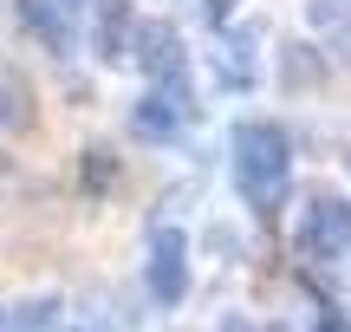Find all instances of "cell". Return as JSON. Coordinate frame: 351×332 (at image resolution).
<instances>
[{"instance_id": "obj_9", "label": "cell", "mask_w": 351, "mask_h": 332, "mask_svg": "<svg viewBox=\"0 0 351 332\" xmlns=\"http://www.w3.org/2000/svg\"><path fill=\"white\" fill-rule=\"evenodd\" d=\"M221 332H267V326H254V320H221Z\"/></svg>"}, {"instance_id": "obj_4", "label": "cell", "mask_w": 351, "mask_h": 332, "mask_svg": "<svg viewBox=\"0 0 351 332\" xmlns=\"http://www.w3.org/2000/svg\"><path fill=\"white\" fill-rule=\"evenodd\" d=\"M143 281H150V294L176 307V300L189 294V241L176 228H156L150 235V261H143Z\"/></svg>"}, {"instance_id": "obj_7", "label": "cell", "mask_w": 351, "mask_h": 332, "mask_svg": "<svg viewBox=\"0 0 351 332\" xmlns=\"http://www.w3.org/2000/svg\"><path fill=\"white\" fill-rule=\"evenodd\" d=\"M130 33H137V26H130L124 0H104V7H98V52H104V59H124V52H130Z\"/></svg>"}, {"instance_id": "obj_3", "label": "cell", "mask_w": 351, "mask_h": 332, "mask_svg": "<svg viewBox=\"0 0 351 332\" xmlns=\"http://www.w3.org/2000/svg\"><path fill=\"white\" fill-rule=\"evenodd\" d=\"M300 248L313 261H332V254H345V248H351V209H345V195H313V202H306Z\"/></svg>"}, {"instance_id": "obj_6", "label": "cell", "mask_w": 351, "mask_h": 332, "mask_svg": "<svg viewBox=\"0 0 351 332\" xmlns=\"http://www.w3.org/2000/svg\"><path fill=\"white\" fill-rule=\"evenodd\" d=\"M130 124H137V137H150V143H176L189 130V91L182 85H156L150 98L137 104Z\"/></svg>"}, {"instance_id": "obj_2", "label": "cell", "mask_w": 351, "mask_h": 332, "mask_svg": "<svg viewBox=\"0 0 351 332\" xmlns=\"http://www.w3.org/2000/svg\"><path fill=\"white\" fill-rule=\"evenodd\" d=\"M130 59L143 65V72L156 78V85H182L189 78V52H182V33H176L169 20H150L130 33Z\"/></svg>"}, {"instance_id": "obj_1", "label": "cell", "mask_w": 351, "mask_h": 332, "mask_svg": "<svg viewBox=\"0 0 351 332\" xmlns=\"http://www.w3.org/2000/svg\"><path fill=\"white\" fill-rule=\"evenodd\" d=\"M287 176H293V143L280 124H241L234 130V182L247 195L254 215H274L280 195H287Z\"/></svg>"}, {"instance_id": "obj_8", "label": "cell", "mask_w": 351, "mask_h": 332, "mask_svg": "<svg viewBox=\"0 0 351 332\" xmlns=\"http://www.w3.org/2000/svg\"><path fill=\"white\" fill-rule=\"evenodd\" d=\"M287 78H306V85H313V78H319V59H313L306 46H293V52H287Z\"/></svg>"}, {"instance_id": "obj_5", "label": "cell", "mask_w": 351, "mask_h": 332, "mask_svg": "<svg viewBox=\"0 0 351 332\" xmlns=\"http://www.w3.org/2000/svg\"><path fill=\"white\" fill-rule=\"evenodd\" d=\"M20 20L26 33H39V46L72 52L78 33H85V0H20Z\"/></svg>"}]
</instances>
